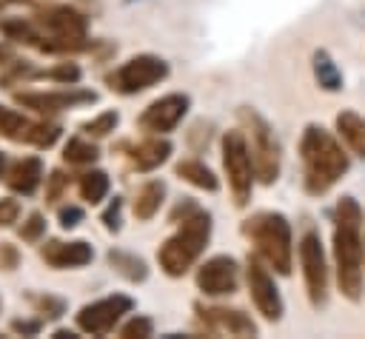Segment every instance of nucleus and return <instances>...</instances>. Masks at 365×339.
<instances>
[{
    "label": "nucleus",
    "mask_w": 365,
    "mask_h": 339,
    "mask_svg": "<svg viewBox=\"0 0 365 339\" xmlns=\"http://www.w3.org/2000/svg\"><path fill=\"white\" fill-rule=\"evenodd\" d=\"M334 259H336V282L342 296L351 302L362 299V208L351 199L342 197L334 211Z\"/></svg>",
    "instance_id": "f257e3e1"
},
{
    "label": "nucleus",
    "mask_w": 365,
    "mask_h": 339,
    "mask_svg": "<svg viewBox=\"0 0 365 339\" xmlns=\"http://www.w3.org/2000/svg\"><path fill=\"white\" fill-rule=\"evenodd\" d=\"M299 157H302L305 191L314 194V197L331 191L351 165L342 145L322 125H305L302 140H299Z\"/></svg>",
    "instance_id": "f03ea898"
},
{
    "label": "nucleus",
    "mask_w": 365,
    "mask_h": 339,
    "mask_svg": "<svg viewBox=\"0 0 365 339\" xmlns=\"http://www.w3.org/2000/svg\"><path fill=\"white\" fill-rule=\"evenodd\" d=\"M180 211H182V222L177 234H171L157 251V262L168 276L188 273V268L200 259V254L211 239V217L202 208H197L194 202H185L180 205Z\"/></svg>",
    "instance_id": "7ed1b4c3"
},
{
    "label": "nucleus",
    "mask_w": 365,
    "mask_h": 339,
    "mask_svg": "<svg viewBox=\"0 0 365 339\" xmlns=\"http://www.w3.org/2000/svg\"><path fill=\"white\" fill-rule=\"evenodd\" d=\"M242 234L254 242L257 254L282 276L291 273V262H294V242H291V225L282 214L277 211H262L254 214L251 219H245Z\"/></svg>",
    "instance_id": "20e7f679"
},
{
    "label": "nucleus",
    "mask_w": 365,
    "mask_h": 339,
    "mask_svg": "<svg viewBox=\"0 0 365 339\" xmlns=\"http://www.w3.org/2000/svg\"><path fill=\"white\" fill-rule=\"evenodd\" d=\"M240 122H242V134H245V142L251 151L254 177H259V182H265V185L277 182V177H279V142H277L271 125L254 108H242Z\"/></svg>",
    "instance_id": "39448f33"
},
{
    "label": "nucleus",
    "mask_w": 365,
    "mask_h": 339,
    "mask_svg": "<svg viewBox=\"0 0 365 339\" xmlns=\"http://www.w3.org/2000/svg\"><path fill=\"white\" fill-rule=\"evenodd\" d=\"M222 168H225V177H228V188L234 194V202L240 208L248 205L251 188H254V162H251V151H248V142H245L242 128L222 134Z\"/></svg>",
    "instance_id": "423d86ee"
},
{
    "label": "nucleus",
    "mask_w": 365,
    "mask_h": 339,
    "mask_svg": "<svg viewBox=\"0 0 365 339\" xmlns=\"http://www.w3.org/2000/svg\"><path fill=\"white\" fill-rule=\"evenodd\" d=\"M165 77H168V63L163 57H157V54H137V57L125 60L117 71H111L106 77V83L117 94H140V91L157 85Z\"/></svg>",
    "instance_id": "0eeeda50"
},
{
    "label": "nucleus",
    "mask_w": 365,
    "mask_h": 339,
    "mask_svg": "<svg viewBox=\"0 0 365 339\" xmlns=\"http://www.w3.org/2000/svg\"><path fill=\"white\" fill-rule=\"evenodd\" d=\"M299 262H302V276H305V291L314 308L325 305L328 296V268H325V254L317 231H305L299 239Z\"/></svg>",
    "instance_id": "6e6552de"
},
{
    "label": "nucleus",
    "mask_w": 365,
    "mask_h": 339,
    "mask_svg": "<svg viewBox=\"0 0 365 339\" xmlns=\"http://www.w3.org/2000/svg\"><path fill=\"white\" fill-rule=\"evenodd\" d=\"M131 308H134V302H131V296H125V293L103 296V299H97V302H91V305H83V308L77 311V328H80L83 333L103 336V333H108V330L123 319V313H128Z\"/></svg>",
    "instance_id": "1a4fd4ad"
},
{
    "label": "nucleus",
    "mask_w": 365,
    "mask_h": 339,
    "mask_svg": "<svg viewBox=\"0 0 365 339\" xmlns=\"http://www.w3.org/2000/svg\"><path fill=\"white\" fill-rule=\"evenodd\" d=\"M188 105H191V97H188V94H165V97L154 100V103L140 114L137 122H140L143 131L168 134V131H174V128L182 122Z\"/></svg>",
    "instance_id": "9d476101"
},
{
    "label": "nucleus",
    "mask_w": 365,
    "mask_h": 339,
    "mask_svg": "<svg viewBox=\"0 0 365 339\" xmlns=\"http://www.w3.org/2000/svg\"><path fill=\"white\" fill-rule=\"evenodd\" d=\"M240 282V265L234 256H211L197 268V288L205 296H225L234 293Z\"/></svg>",
    "instance_id": "9b49d317"
},
{
    "label": "nucleus",
    "mask_w": 365,
    "mask_h": 339,
    "mask_svg": "<svg viewBox=\"0 0 365 339\" xmlns=\"http://www.w3.org/2000/svg\"><path fill=\"white\" fill-rule=\"evenodd\" d=\"M245 276H248V293H251V302L257 305V311L268 322H279L282 319V296H279L271 273L259 265V259H254V256L248 259Z\"/></svg>",
    "instance_id": "f8f14e48"
},
{
    "label": "nucleus",
    "mask_w": 365,
    "mask_h": 339,
    "mask_svg": "<svg viewBox=\"0 0 365 339\" xmlns=\"http://www.w3.org/2000/svg\"><path fill=\"white\" fill-rule=\"evenodd\" d=\"M97 94L88 88H63V91H20L14 94V103L23 108H31L37 114H51V111H63V108H74V105H86L94 103Z\"/></svg>",
    "instance_id": "ddd939ff"
},
{
    "label": "nucleus",
    "mask_w": 365,
    "mask_h": 339,
    "mask_svg": "<svg viewBox=\"0 0 365 339\" xmlns=\"http://www.w3.org/2000/svg\"><path fill=\"white\" fill-rule=\"evenodd\" d=\"M40 256L46 265L63 271V268H83L94 259V251L88 242L83 239H71V242H60V239H48L40 248Z\"/></svg>",
    "instance_id": "4468645a"
},
{
    "label": "nucleus",
    "mask_w": 365,
    "mask_h": 339,
    "mask_svg": "<svg viewBox=\"0 0 365 339\" xmlns=\"http://www.w3.org/2000/svg\"><path fill=\"white\" fill-rule=\"evenodd\" d=\"M197 313L208 325V330H214V333L257 336V325L251 322V316H245L237 308H202V305H197Z\"/></svg>",
    "instance_id": "2eb2a0df"
},
{
    "label": "nucleus",
    "mask_w": 365,
    "mask_h": 339,
    "mask_svg": "<svg viewBox=\"0 0 365 339\" xmlns=\"http://www.w3.org/2000/svg\"><path fill=\"white\" fill-rule=\"evenodd\" d=\"M40 179H43V162H40V157H23L6 174L9 188L17 191V194H23V197L34 194L37 185H40Z\"/></svg>",
    "instance_id": "dca6fc26"
},
{
    "label": "nucleus",
    "mask_w": 365,
    "mask_h": 339,
    "mask_svg": "<svg viewBox=\"0 0 365 339\" xmlns=\"http://www.w3.org/2000/svg\"><path fill=\"white\" fill-rule=\"evenodd\" d=\"M168 154H171V142L157 134V137H148L131 148V165L137 171H154L168 160Z\"/></svg>",
    "instance_id": "f3484780"
},
{
    "label": "nucleus",
    "mask_w": 365,
    "mask_h": 339,
    "mask_svg": "<svg viewBox=\"0 0 365 339\" xmlns=\"http://www.w3.org/2000/svg\"><path fill=\"white\" fill-rule=\"evenodd\" d=\"M336 131L345 140V145L365 160V117H359L356 111H339L336 114Z\"/></svg>",
    "instance_id": "a211bd4d"
},
{
    "label": "nucleus",
    "mask_w": 365,
    "mask_h": 339,
    "mask_svg": "<svg viewBox=\"0 0 365 339\" xmlns=\"http://www.w3.org/2000/svg\"><path fill=\"white\" fill-rule=\"evenodd\" d=\"M163 197H165V182H160V179H151V182H145L140 191H137V197H134V202H131V211H134V217L137 219H151L157 211H160V205H163Z\"/></svg>",
    "instance_id": "6ab92c4d"
},
{
    "label": "nucleus",
    "mask_w": 365,
    "mask_h": 339,
    "mask_svg": "<svg viewBox=\"0 0 365 339\" xmlns=\"http://www.w3.org/2000/svg\"><path fill=\"white\" fill-rule=\"evenodd\" d=\"M174 171H177L180 179L191 182L194 188H202V191H217V188H220L214 171H211L205 162H200V160H180V162L174 165Z\"/></svg>",
    "instance_id": "aec40b11"
},
{
    "label": "nucleus",
    "mask_w": 365,
    "mask_h": 339,
    "mask_svg": "<svg viewBox=\"0 0 365 339\" xmlns=\"http://www.w3.org/2000/svg\"><path fill=\"white\" fill-rule=\"evenodd\" d=\"M31 131H34V122L26 120L23 114L0 105V134L6 140H14V142H31Z\"/></svg>",
    "instance_id": "412c9836"
},
{
    "label": "nucleus",
    "mask_w": 365,
    "mask_h": 339,
    "mask_svg": "<svg viewBox=\"0 0 365 339\" xmlns=\"http://www.w3.org/2000/svg\"><path fill=\"white\" fill-rule=\"evenodd\" d=\"M314 77L319 83V88L325 91H339L342 88V71L336 68V63L331 60L328 51H314Z\"/></svg>",
    "instance_id": "4be33fe9"
},
{
    "label": "nucleus",
    "mask_w": 365,
    "mask_h": 339,
    "mask_svg": "<svg viewBox=\"0 0 365 339\" xmlns=\"http://www.w3.org/2000/svg\"><path fill=\"white\" fill-rule=\"evenodd\" d=\"M108 265H111L120 276H125L128 282H143V279L148 276L145 262H143L140 256L128 254V251H108Z\"/></svg>",
    "instance_id": "5701e85b"
},
{
    "label": "nucleus",
    "mask_w": 365,
    "mask_h": 339,
    "mask_svg": "<svg viewBox=\"0 0 365 339\" xmlns=\"http://www.w3.org/2000/svg\"><path fill=\"white\" fill-rule=\"evenodd\" d=\"M77 188H80V197H83L86 202L97 205V202H103V199H106V194H108V174H106V171L91 168V171H86V174L80 177Z\"/></svg>",
    "instance_id": "b1692460"
},
{
    "label": "nucleus",
    "mask_w": 365,
    "mask_h": 339,
    "mask_svg": "<svg viewBox=\"0 0 365 339\" xmlns=\"http://www.w3.org/2000/svg\"><path fill=\"white\" fill-rule=\"evenodd\" d=\"M97 145H91V142H86L83 137H71L68 142H66V148H63V160L68 162V165H88V162H94L97 160Z\"/></svg>",
    "instance_id": "393cba45"
},
{
    "label": "nucleus",
    "mask_w": 365,
    "mask_h": 339,
    "mask_svg": "<svg viewBox=\"0 0 365 339\" xmlns=\"http://www.w3.org/2000/svg\"><path fill=\"white\" fill-rule=\"evenodd\" d=\"M117 122H120V114L117 111H103V114L91 117L88 122H83L80 128H83L86 137H108L117 128Z\"/></svg>",
    "instance_id": "a878e982"
},
{
    "label": "nucleus",
    "mask_w": 365,
    "mask_h": 339,
    "mask_svg": "<svg viewBox=\"0 0 365 339\" xmlns=\"http://www.w3.org/2000/svg\"><path fill=\"white\" fill-rule=\"evenodd\" d=\"M29 299H31L34 311H37V313H43V316H48V319H57V316H63V313H66V302H63V299H54V296H48V293H46V296H43V293H40V296H37V293H31Z\"/></svg>",
    "instance_id": "bb28decb"
},
{
    "label": "nucleus",
    "mask_w": 365,
    "mask_h": 339,
    "mask_svg": "<svg viewBox=\"0 0 365 339\" xmlns=\"http://www.w3.org/2000/svg\"><path fill=\"white\" fill-rule=\"evenodd\" d=\"M60 137V125L57 122H34V131H31V145L37 148H48L54 145Z\"/></svg>",
    "instance_id": "cd10ccee"
},
{
    "label": "nucleus",
    "mask_w": 365,
    "mask_h": 339,
    "mask_svg": "<svg viewBox=\"0 0 365 339\" xmlns=\"http://www.w3.org/2000/svg\"><path fill=\"white\" fill-rule=\"evenodd\" d=\"M40 77H48V80H57V83H66V85H74L80 80V66L77 63H60L48 71H40Z\"/></svg>",
    "instance_id": "c85d7f7f"
},
{
    "label": "nucleus",
    "mask_w": 365,
    "mask_h": 339,
    "mask_svg": "<svg viewBox=\"0 0 365 339\" xmlns=\"http://www.w3.org/2000/svg\"><path fill=\"white\" fill-rule=\"evenodd\" d=\"M46 234V219H43V214H29V219L20 225V239L23 242H40V236Z\"/></svg>",
    "instance_id": "c756f323"
},
{
    "label": "nucleus",
    "mask_w": 365,
    "mask_h": 339,
    "mask_svg": "<svg viewBox=\"0 0 365 339\" xmlns=\"http://www.w3.org/2000/svg\"><path fill=\"white\" fill-rule=\"evenodd\" d=\"M151 333H154V325H151L148 316H131V319L120 328V336H125V339H134V336L145 339V336H151Z\"/></svg>",
    "instance_id": "7c9ffc66"
},
{
    "label": "nucleus",
    "mask_w": 365,
    "mask_h": 339,
    "mask_svg": "<svg viewBox=\"0 0 365 339\" xmlns=\"http://www.w3.org/2000/svg\"><path fill=\"white\" fill-rule=\"evenodd\" d=\"M120 211H123V199L120 197H114L111 202H108V208L103 211V222H106V228L108 231H120Z\"/></svg>",
    "instance_id": "2f4dec72"
},
{
    "label": "nucleus",
    "mask_w": 365,
    "mask_h": 339,
    "mask_svg": "<svg viewBox=\"0 0 365 339\" xmlns=\"http://www.w3.org/2000/svg\"><path fill=\"white\" fill-rule=\"evenodd\" d=\"M57 217H60V225L68 231V228H77L83 222V208L80 205H63Z\"/></svg>",
    "instance_id": "473e14b6"
},
{
    "label": "nucleus",
    "mask_w": 365,
    "mask_h": 339,
    "mask_svg": "<svg viewBox=\"0 0 365 339\" xmlns=\"http://www.w3.org/2000/svg\"><path fill=\"white\" fill-rule=\"evenodd\" d=\"M17 217H20V202L11 197H3L0 199V225H11V222H17Z\"/></svg>",
    "instance_id": "72a5a7b5"
},
{
    "label": "nucleus",
    "mask_w": 365,
    "mask_h": 339,
    "mask_svg": "<svg viewBox=\"0 0 365 339\" xmlns=\"http://www.w3.org/2000/svg\"><path fill=\"white\" fill-rule=\"evenodd\" d=\"M68 185V179H66V174L63 171H51V177H48V188H46V197L48 199H60V194H63V188Z\"/></svg>",
    "instance_id": "f704fd0d"
},
{
    "label": "nucleus",
    "mask_w": 365,
    "mask_h": 339,
    "mask_svg": "<svg viewBox=\"0 0 365 339\" xmlns=\"http://www.w3.org/2000/svg\"><path fill=\"white\" fill-rule=\"evenodd\" d=\"M17 259H20L17 251H14L9 242H3V245H0V268H3V271H14V268H17Z\"/></svg>",
    "instance_id": "c9c22d12"
},
{
    "label": "nucleus",
    "mask_w": 365,
    "mask_h": 339,
    "mask_svg": "<svg viewBox=\"0 0 365 339\" xmlns=\"http://www.w3.org/2000/svg\"><path fill=\"white\" fill-rule=\"evenodd\" d=\"M11 330H17V333H40V319H14Z\"/></svg>",
    "instance_id": "e433bc0d"
},
{
    "label": "nucleus",
    "mask_w": 365,
    "mask_h": 339,
    "mask_svg": "<svg viewBox=\"0 0 365 339\" xmlns=\"http://www.w3.org/2000/svg\"><path fill=\"white\" fill-rule=\"evenodd\" d=\"M3 168H6V160H3V154H0V177H3Z\"/></svg>",
    "instance_id": "4c0bfd02"
},
{
    "label": "nucleus",
    "mask_w": 365,
    "mask_h": 339,
    "mask_svg": "<svg viewBox=\"0 0 365 339\" xmlns=\"http://www.w3.org/2000/svg\"><path fill=\"white\" fill-rule=\"evenodd\" d=\"M9 3H14V0H0V11H3V9L9 6Z\"/></svg>",
    "instance_id": "58836bf2"
}]
</instances>
